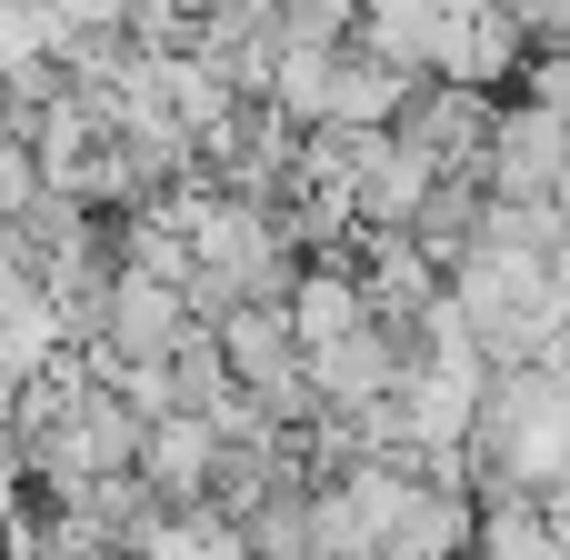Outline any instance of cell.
<instances>
[{"label":"cell","instance_id":"1","mask_svg":"<svg viewBox=\"0 0 570 560\" xmlns=\"http://www.w3.org/2000/svg\"><path fill=\"white\" fill-rule=\"evenodd\" d=\"M341 10H361V0H341Z\"/></svg>","mask_w":570,"mask_h":560}]
</instances>
